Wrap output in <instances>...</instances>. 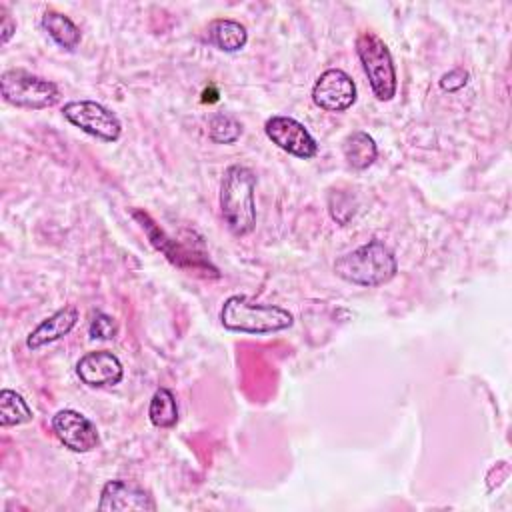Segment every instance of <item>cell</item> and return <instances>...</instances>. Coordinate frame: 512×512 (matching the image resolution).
I'll return each instance as SVG.
<instances>
[{
    "label": "cell",
    "mask_w": 512,
    "mask_h": 512,
    "mask_svg": "<svg viewBox=\"0 0 512 512\" xmlns=\"http://www.w3.org/2000/svg\"><path fill=\"white\" fill-rule=\"evenodd\" d=\"M42 28L48 32V36L64 50L72 52L74 48H78L80 40H82V32L80 28L62 12L58 10H46L42 14Z\"/></svg>",
    "instance_id": "16"
},
{
    "label": "cell",
    "mask_w": 512,
    "mask_h": 512,
    "mask_svg": "<svg viewBox=\"0 0 512 512\" xmlns=\"http://www.w3.org/2000/svg\"><path fill=\"white\" fill-rule=\"evenodd\" d=\"M264 132L272 140V144H276L280 150L296 158L310 160L318 152V144L314 136L308 132V128L302 122H298L292 116H284V114L270 116L264 124Z\"/></svg>",
    "instance_id": "7"
},
{
    "label": "cell",
    "mask_w": 512,
    "mask_h": 512,
    "mask_svg": "<svg viewBox=\"0 0 512 512\" xmlns=\"http://www.w3.org/2000/svg\"><path fill=\"white\" fill-rule=\"evenodd\" d=\"M148 418L156 428H172L178 422L176 396L168 388H158L148 406Z\"/></svg>",
    "instance_id": "18"
},
{
    "label": "cell",
    "mask_w": 512,
    "mask_h": 512,
    "mask_svg": "<svg viewBox=\"0 0 512 512\" xmlns=\"http://www.w3.org/2000/svg\"><path fill=\"white\" fill-rule=\"evenodd\" d=\"M62 114L72 126L104 142H116L122 134L120 118L96 100H70L64 104Z\"/></svg>",
    "instance_id": "6"
},
{
    "label": "cell",
    "mask_w": 512,
    "mask_h": 512,
    "mask_svg": "<svg viewBox=\"0 0 512 512\" xmlns=\"http://www.w3.org/2000/svg\"><path fill=\"white\" fill-rule=\"evenodd\" d=\"M342 154L346 162L356 170H366L374 164L378 156V146L374 138L364 130L350 132L342 142Z\"/></svg>",
    "instance_id": "15"
},
{
    "label": "cell",
    "mask_w": 512,
    "mask_h": 512,
    "mask_svg": "<svg viewBox=\"0 0 512 512\" xmlns=\"http://www.w3.org/2000/svg\"><path fill=\"white\" fill-rule=\"evenodd\" d=\"M468 84V72L464 68H452L440 76V88L444 92H456Z\"/></svg>",
    "instance_id": "21"
},
{
    "label": "cell",
    "mask_w": 512,
    "mask_h": 512,
    "mask_svg": "<svg viewBox=\"0 0 512 512\" xmlns=\"http://www.w3.org/2000/svg\"><path fill=\"white\" fill-rule=\"evenodd\" d=\"M98 510H156L148 490L128 480H108L100 492Z\"/></svg>",
    "instance_id": "12"
},
{
    "label": "cell",
    "mask_w": 512,
    "mask_h": 512,
    "mask_svg": "<svg viewBox=\"0 0 512 512\" xmlns=\"http://www.w3.org/2000/svg\"><path fill=\"white\" fill-rule=\"evenodd\" d=\"M0 42L2 44H6L12 36H14V32H16V20L12 18V14L8 12V8L6 6H0Z\"/></svg>",
    "instance_id": "22"
},
{
    "label": "cell",
    "mask_w": 512,
    "mask_h": 512,
    "mask_svg": "<svg viewBox=\"0 0 512 512\" xmlns=\"http://www.w3.org/2000/svg\"><path fill=\"white\" fill-rule=\"evenodd\" d=\"M210 42L222 52H238L248 42L246 26L232 18H216L208 26Z\"/></svg>",
    "instance_id": "14"
},
{
    "label": "cell",
    "mask_w": 512,
    "mask_h": 512,
    "mask_svg": "<svg viewBox=\"0 0 512 512\" xmlns=\"http://www.w3.org/2000/svg\"><path fill=\"white\" fill-rule=\"evenodd\" d=\"M78 378L90 388L116 386L124 378V366L110 350L86 352L76 364Z\"/></svg>",
    "instance_id": "11"
},
{
    "label": "cell",
    "mask_w": 512,
    "mask_h": 512,
    "mask_svg": "<svg viewBox=\"0 0 512 512\" xmlns=\"http://www.w3.org/2000/svg\"><path fill=\"white\" fill-rule=\"evenodd\" d=\"M242 124L228 114H214L208 124V136L216 144H232L240 138Z\"/></svg>",
    "instance_id": "19"
},
{
    "label": "cell",
    "mask_w": 512,
    "mask_h": 512,
    "mask_svg": "<svg viewBox=\"0 0 512 512\" xmlns=\"http://www.w3.org/2000/svg\"><path fill=\"white\" fill-rule=\"evenodd\" d=\"M220 322L230 332L274 334L290 328L294 316L276 304H258L242 294H232L220 308Z\"/></svg>",
    "instance_id": "3"
},
{
    "label": "cell",
    "mask_w": 512,
    "mask_h": 512,
    "mask_svg": "<svg viewBox=\"0 0 512 512\" xmlns=\"http://www.w3.org/2000/svg\"><path fill=\"white\" fill-rule=\"evenodd\" d=\"M356 54H358L362 70L370 82L372 94L380 102L392 100L396 96L398 80H396V68H394L392 54H390L388 46L384 44V40L370 30H362L356 36Z\"/></svg>",
    "instance_id": "4"
},
{
    "label": "cell",
    "mask_w": 512,
    "mask_h": 512,
    "mask_svg": "<svg viewBox=\"0 0 512 512\" xmlns=\"http://www.w3.org/2000/svg\"><path fill=\"white\" fill-rule=\"evenodd\" d=\"M88 334L94 340H112L118 334V324H116V320L112 316H108L104 312H96L92 316V320H90Z\"/></svg>",
    "instance_id": "20"
},
{
    "label": "cell",
    "mask_w": 512,
    "mask_h": 512,
    "mask_svg": "<svg viewBox=\"0 0 512 512\" xmlns=\"http://www.w3.org/2000/svg\"><path fill=\"white\" fill-rule=\"evenodd\" d=\"M78 322V310L74 304L62 306L60 310H56L54 314H50L48 318H44L28 336H26V348L28 350H40L46 344H52L60 338H64L66 334H70V330L76 326Z\"/></svg>",
    "instance_id": "13"
},
{
    "label": "cell",
    "mask_w": 512,
    "mask_h": 512,
    "mask_svg": "<svg viewBox=\"0 0 512 512\" xmlns=\"http://www.w3.org/2000/svg\"><path fill=\"white\" fill-rule=\"evenodd\" d=\"M0 94L8 104L16 108L42 110L58 102L60 90L54 82L28 70L8 68L0 74Z\"/></svg>",
    "instance_id": "5"
},
{
    "label": "cell",
    "mask_w": 512,
    "mask_h": 512,
    "mask_svg": "<svg viewBox=\"0 0 512 512\" xmlns=\"http://www.w3.org/2000/svg\"><path fill=\"white\" fill-rule=\"evenodd\" d=\"M312 102L326 112H344L356 102V84L344 70L328 68L312 86Z\"/></svg>",
    "instance_id": "9"
},
{
    "label": "cell",
    "mask_w": 512,
    "mask_h": 512,
    "mask_svg": "<svg viewBox=\"0 0 512 512\" xmlns=\"http://www.w3.org/2000/svg\"><path fill=\"white\" fill-rule=\"evenodd\" d=\"M132 216L142 224L144 232L148 234L152 246L156 250H160L174 266L178 268H184V270H194V272H206V274H212L214 278L218 276V270L206 260V256H196V254H190V250L182 244H178L174 238L166 236V232L142 210H134Z\"/></svg>",
    "instance_id": "8"
},
{
    "label": "cell",
    "mask_w": 512,
    "mask_h": 512,
    "mask_svg": "<svg viewBox=\"0 0 512 512\" xmlns=\"http://www.w3.org/2000/svg\"><path fill=\"white\" fill-rule=\"evenodd\" d=\"M256 174L242 164L226 168L220 182V210L234 236H246L256 226Z\"/></svg>",
    "instance_id": "1"
},
{
    "label": "cell",
    "mask_w": 512,
    "mask_h": 512,
    "mask_svg": "<svg viewBox=\"0 0 512 512\" xmlns=\"http://www.w3.org/2000/svg\"><path fill=\"white\" fill-rule=\"evenodd\" d=\"M334 272L350 284L374 288L396 276L398 262L394 252L382 240L372 238L356 250L340 256L334 262Z\"/></svg>",
    "instance_id": "2"
},
{
    "label": "cell",
    "mask_w": 512,
    "mask_h": 512,
    "mask_svg": "<svg viewBox=\"0 0 512 512\" xmlns=\"http://www.w3.org/2000/svg\"><path fill=\"white\" fill-rule=\"evenodd\" d=\"M52 430L68 450L78 454L94 450L100 442L98 430L92 424V420H88L84 414L72 408L58 410L52 416Z\"/></svg>",
    "instance_id": "10"
},
{
    "label": "cell",
    "mask_w": 512,
    "mask_h": 512,
    "mask_svg": "<svg viewBox=\"0 0 512 512\" xmlns=\"http://www.w3.org/2000/svg\"><path fill=\"white\" fill-rule=\"evenodd\" d=\"M34 418L32 408L28 402L18 394L16 390L2 388L0 392V426L10 428V426H20L26 424Z\"/></svg>",
    "instance_id": "17"
}]
</instances>
